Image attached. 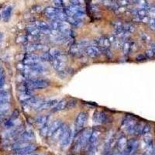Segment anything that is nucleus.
Listing matches in <instances>:
<instances>
[{
  "label": "nucleus",
  "mask_w": 155,
  "mask_h": 155,
  "mask_svg": "<svg viewBox=\"0 0 155 155\" xmlns=\"http://www.w3.org/2000/svg\"><path fill=\"white\" fill-rule=\"evenodd\" d=\"M29 89H45L50 85V82L45 79H33V80H27L26 82Z\"/></svg>",
  "instance_id": "f257e3e1"
},
{
  "label": "nucleus",
  "mask_w": 155,
  "mask_h": 155,
  "mask_svg": "<svg viewBox=\"0 0 155 155\" xmlns=\"http://www.w3.org/2000/svg\"><path fill=\"white\" fill-rule=\"evenodd\" d=\"M87 120H88V113L85 111H82L78 115L76 120H75V131L76 132H80L83 128L85 125L86 124Z\"/></svg>",
  "instance_id": "f03ea898"
},
{
  "label": "nucleus",
  "mask_w": 155,
  "mask_h": 155,
  "mask_svg": "<svg viewBox=\"0 0 155 155\" xmlns=\"http://www.w3.org/2000/svg\"><path fill=\"white\" fill-rule=\"evenodd\" d=\"M111 117L105 112H96L94 113L93 116V122L95 123H100V124H105L107 123L111 122Z\"/></svg>",
  "instance_id": "7ed1b4c3"
},
{
  "label": "nucleus",
  "mask_w": 155,
  "mask_h": 155,
  "mask_svg": "<svg viewBox=\"0 0 155 155\" xmlns=\"http://www.w3.org/2000/svg\"><path fill=\"white\" fill-rule=\"evenodd\" d=\"M137 124V121L135 119L131 116H127L125 120L123 122L122 127L129 133H133V130H134V127Z\"/></svg>",
  "instance_id": "20e7f679"
},
{
  "label": "nucleus",
  "mask_w": 155,
  "mask_h": 155,
  "mask_svg": "<svg viewBox=\"0 0 155 155\" xmlns=\"http://www.w3.org/2000/svg\"><path fill=\"white\" fill-rule=\"evenodd\" d=\"M68 129L69 127L68 125L64 124V123H62V125H61V127H59L58 129L55 132L53 133L51 137H50L51 140L53 141V142H57V141H59V140L61 141V138L63 137L64 134L65 133V132H66Z\"/></svg>",
  "instance_id": "39448f33"
},
{
  "label": "nucleus",
  "mask_w": 155,
  "mask_h": 155,
  "mask_svg": "<svg viewBox=\"0 0 155 155\" xmlns=\"http://www.w3.org/2000/svg\"><path fill=\"white\" fill-rule=\"evenodd\" d=\"M74 137V130L69 128L68 130H67L65 133L64 134L63 137L61 138V146L62 148H67L70 143H71V140H73Z\"/></svg>",
  "instance_id": "423d86ee"
},
{
  "label": "nucleus",
  "mask_w": 155,
  "mask_h": 155,
  "mask_svg": "<svg viewBox=\"0 0 155 155\" xmlns=\"http://www.w3.org/2000/svg\"><path fill=\"white\" fill-rule=\"evenodd\" d=\"M85 53L90 58H97L101 54L102 50L99 47L91 45V46H88L85 48Z\"/></svg>",
  "instance_id": "0eeeda50"
},
{
  "label": "nucleus",
  "mask_w": 155,
  "mask_h": 155,
  "mask_svg": "<svg viewBox=\"0 0 155 155\" xmlns=\"http://www.w3.org/2000/svg\"><path fill=\"white\" fill-rule=\"evenodd\" d=\"M92 130L91 129H85L82 131L81 133H80V137H81V148H85L87 145L89 144V140L91 137L92 134Z\"/></svg>",
  "instance_id": "6e6552de"
},
{
  "label": "nucleus",
  "mask_w": 155,
  "mask_h": 155,
  "mask_svg": "<svg viewBox=\"0 0 155 155\" xmlns=\"http://www.w3.org/2000/svg\"><path fill=\"white\" fill-rule=\"evenodd\" d=\"M61 12H63V10H61V9H58V8L56 7H51V6L45 8V9H43L44 14H45L47 17L51 18V20H55L57 16L58 15L59 13H61Z\"/></svg>",
  "instance_id": "1a4fd4ad"
},
{
  "label": "nucleus",
  "mask_w": 155,
  "mask_h": 155,
  "mask_svg": "<svg viewBox=\"0 0 155 155\" xmlns=\"http://www.w3.org/2000/svg\"><path fill=\"white\" fill-rule=\"evenodd\" d=\"M58 102L59 101L58 99H51V100H48V101H45L41 105V106L39 107L37 110L38 111H43L45 109H51V108L53 109L54 106L58 103Z\"/></svg>",
  "instance_id": "9d476101"
},
{
  "label": "nucleus",
  "mask_w": 155,
  "mask_h": 155,
  "mask_svg": "<svg viewBox=\"0 0 155 155\" xmlns=\"http://www.w3.org/2000/svg\"><path fill=\"white\" fill-rule=\"evenodd\" d=\"M51 61H52V66L58 72H63L66 71L65 69H66L67 62L59 61L58 59H53Z\"/></svg>",
  "instance_id": "9b49d317"
},
{
  "label": "nucleus",
  "mask_w": 155,
  "mask_h": 155,
  "mask_svg": "<svg viewBox=\"0 0 155 155\" xmlns=\"http://www.w3.org/2000/svg\"><path fill=\"white\" fill-rule=\"evenodd\" d=\"M37 149V147L35 144L31 143L30 145H29V146L23 148V149L16 150V152L18 155H27L31 154V153L34 152Z\"/></svg>",
  "instance_id": "f8f14e48"
},
{
  "label": "nucleus",
  "mask_w": 155,
  "mask_h": 155,
  "mask_svg": "<svg viewBox=\"0 0 155 155\" xmlns=\"http://www.w3.org/2000/svg\"><path fill=\"white\" fill-rule=\"evenodd\" d=\"M127 137H124V136L120 137L118 139L116 143V148L117 149H118V150H119V153L123 152V151L125 150V148H127Z\"/></svg>",
  "instance_id": "ddd939ff"
},
{
  "label": "nucleus",
  "mask_w": 155,
  "mask_h": 155,
  "mask_svg": "<svg viewBox=\"0 0 155 155\" xmlns=\"http://www.w3.org/2000/svg\"><path fill=\"white\" fill-rule=\"evenodd\" d=\"M31 143L27 140H20L17 142L14 143L12 146V148L14 150H20V149H23V148L27 147L29 145H30Z\"/></svg>",
  "instance_id": "4468645a"
},
{
  "label": "nucleus",
  "mask_w": 155,
  "mask_h": 155,
  "mask_svg": "<svg viewBox=\"0 0 155 155\" xmlns=\"http://www.w3.org/2000/svg\"><path fill=\"white\" fill-rule=\"evenodd\" d=\"M12 12H13V8L11 6H6V7L2 11V14H1V16L3 18V20L5 22H7L11 17V15H12Z\"/></svg>",
  "instance_id": "2eb2a0df"
},
{
  "label": "nucleus",
  "mask_w": 155,
  "mask_h": 155,
  "mask_svg": "<svg viewBox=\"0 0 155 155\" xmlns=\"http://www.w3.org/2000/svg\"><path fill=\"white\" fill-rule=\"evenodd\" d=\"M62 123H63L61 122V120H55V121H53L51 124V126H50V129H49L48 133L49 137H51V135L53 134V133L55 132L59 127H61Z\"/></svg>",
  "instance_id": "dca6fc26"
},
{
  "label": "nucleus",
  "mask_w": 155,
  "mask_h": 155,
  "mask_svg": "<svg viewBox=\"0 0 155 155\" xmlns=\"http://www.w3.org/2000/svg\"><path fill=\"white\" fill-rule=\"evenodd\" d=\"M48 121H50V117L48 116H39L37 118L36 123L37 125V127H39L40 128H42Z\"/></svg>",
  "instance_id": "f3484780"
},
{
  "label": "nucleus",
  "mask_w": 155,
  "mask_h": 155,
  "mask_svg": "<svg viewBox=\"0 0 155 155\" xmlns=\"http://www.w3.org/2000/svg\"><path fill=\"white\" fill-rule=\"evenodd\" d=\"M9 94L7 91H0V105L8 103L9 101Z\"/></svg>",
  "instance_id": "a211bd4d"
},
{
  "label": "nucleus",
  "mask_w": 155,
  "mask_h": 155,
  "mask_svg": "<svg viewBox=\"0 0 155 155\" xmlns=\"http://www.w3.org/2000/svg\"><path fill=\"white\" fill-rule=\"evenodd\" d=\"M67 101L65 99H62L61 101H59L58 103L54 106L53 109V112H59V111H62L64 109H66Z\"/></svg>",
  "instance_id": "6ab92c4d"
},
{
  "label": "nucleus",
  "mask_w": 155,
  "mask_h": 155,
  "mask_svg": "<svg viewBox=\"0 0 155 155\" xmlns=\"http://www.w3.org/2000/svg\"><path fill=\"white\" fill-rule=\"evenodd\" d=\"M73 151L74 153H79L80 152V150L82 149L81 148V137H80V134L75 138L74 140V146H73Z\"/></svg>",
  "instance_id": "aec40b11"
},
{
  "label": "nucleus",
  "mask_w": 155,
  "mask_h": 155,
  "mask_svg": "<svg viewBox=\"0 0 155 155\" xmlns=\"http://www.w3.org/2000/svg\"><path fill=\"white\" fill-rule=\"evenodd\" d=\"M21 140H32L34 138V134H33V132H29V131H26V132H24L22 133L21 135Z\"/></svg>",
  "instance_id": "412c9836"
},
{
  "label": "nucleus",
  "mask_w": 155,
  "mask_h": 155,
  "mask_svg": "<svg viewBox=\"0 0 155 155\" xmlns=\"http://www.w3.org/2000/svg\"><path fill=\"white\" fill-rule=\"evenodd\" d=\"M123 29L128 34H130V33H133V31L135 30V26L131 23H127V24L123 25Z\"/></svg>",
  "instance_id": "4be33fe9"
},
{
  "label": "nucleus",
  "mask_w": 155,
  "mask_h": 155,
  "mask_svg": "<svg viewBox=\"0 0 155 155\" xmlns=\"http://www.w3.org/2000/svg\"><path fill=\"white\" fill-rule=\"evenodd\" d=\"M50 121L47 123L46 124L44 125L42 128H41V135L42 137H46V136H48L49 133V129H50Z\"/></svg>",
  "instance_id": "5701e85b"
},
{
  "label": "nucleus",
  "mask_w": 155,
  "mask_h": 155,
  "mask_svg": "<svg viewBox=\"0 0 155 155\" xmlns=\"http://www.w3.org/2000/svg\"><path fill=\"white\" fill-rule=\"evenodd\" d=\"M35 25L39 29H51L50 24L44 21H37L35 23Z\"/></svg>",
  "instance_id": "b1692460"
},
{
  "label": "nucleus",
  "mask_w": 155,
  "mask_h": 155,
  "mask_svg": "<svg viewBox=\"0 0 155 155\" xmlns=\"http://www.w3.org/2000/svg\"><path fill=\"white\" fill-rule=\"evenodd\" d=\"M10 108V106L9 103H5V104L0 105V116L5 115L6 112L9 111V109Z\"/></svg>",
  "instance_id": "393cba45"
},
{
  "label": "nucleus",
  "mask_w": 155,
  "mask_h": 155,
  "mask_svg": "<svg viewBox=\"0 0 155 155\" xmlns=\"http://www.w3.org/2000/svg\"><path fill=\"white\" fill-rule=\"evenodd\" d=\"M28 32L31 36H39V34L41 33V30L37 26H33V27H29Z\"/></svg>",
  "instance_id": "a878e982"
},
{
  "label": "nucleus",
  "mask_w": 155,
  "mask_h": 155,
  "mask_svg": "<svg viewBox=\"0 0 155 155\" xmlns=\"http://www.w3.org/2000/svg\"><path fill=\"white\" fill-rule=\"evenodd\" d=\"M143 128V126L142 125L141 123H137V124L134 127V130H133V133L137 135H140L142 133Z\"/></svg>",
  "instance_id": "bb28decb"
},
{
  "label": "nucleus",
  "mask_w": 155,
  "mask_h": 155,
  "mask_svg": "<svg viewBox=\"0 0 155 155\" xmlns=\"http://www.w3.org/2000/svg\"><path fill=\"white\" fill-rule=\"evenodd\" d=\"M67 21H68L69 23H71V24H72V25H74V26H79V24L81 23L80 20H79V19H77V18H74V17H68Z\"/></svg>",
  "instance_id": "cd10ccee"
},
{
  "label": "nucleus",
  "mask_w": 155,
  "mask_h": 155,
  "mask_svg": "<svg viewBox=\"0 0 155 155\" xmlns=\"http://www.w3.org/2000/svg\"><path fill=\"white\" fill-rule=\"evenodd\" d=\"M77 105V100L75 99H70L69 101L67 102L66 105V109H71L75 107Z\"/></svg>",
  "instance_id": "c85d7f7f"
},
{
  "label": "nucleus",
  "mask_w": 155,
  "mask_h": 155,
  "mask_svg": "<svg viewBox=\"0 0 155 155\" xmlns=\"http://www.w3.org/2000/svg\"><path fill=\"white\" fill-rule=\"evenodd\" d=\"M130 49H131V43L130 42H126L123 44V53L125 54H127V53H129L130 51Z\"/></svg>",
  "instance_id": "c756f323"
},
{
  "label": "nucleus",
  "mask_w": 155,
  "mask_h": 155,
  "mask_svg": "<svg viewBox=\"0 0 155 155\" xmlns=\"http://www.w3.org/2000/svg\"><path fill=\"white\" fill-rule=\"evenodd\" d=\"M150 131H151V127H150V125L146 124L143 126V128L142 134L145 135L148 134V133H150Z\"/></svg>",
  "instance_id": "7c9ffc66"
},
{
  "label": "nucleus",
  "mask_w": 155,
  "mask_h": 155,
  "mask_svg": "<svg viewBox=\"0 0 155 155\" xmlns=\"http://www.w3.org/2000/svg\"><path fill=\"white\" fill-rule=\"evenodd\" d=\"M145 55H146V57H147L148 58H154V57L155 56V53H154V51H153L151 49H149V50L146 51Z\"/></svg>",
  "instance_id": "2f4dec72"
},
{
  "label": "nucleus",
  "mask_w": 155,
  "mask_h": 155,
  "mask_svg": "<svg viewBox=\"0 0 155 155\" xmlns=\"http://www.w3.org/2000/svg\"><path fill=\"white\" fill-rule=\"evenodd\" d=\"M53 5L56 6V8H58V9H61L64 6V3L63 1H53Z\"/></svg>",
  "instance_id": "473e14b6"
},
{
  "label": "nucleus",
  "mask_w": 155,
  "mask_h": 155,
  "mask_svg": "<svg viewBox=\"0 0 155 155\" xmlns=\"http://www.w3.org/2000/svg\"><path fill=\"white\" fill-rule=\"evenodd\" d=\"M148 58L147 57H146V55L145 54H138L137 56L136 57V59L137 60V61H144V60H146V59Z\"/></svg>",
  "instance_id": "72a5a7b5"
},
{
  "label": "nucleus",
  "mask_w": 155,
  "mask_h": 155,
  "mask_svg": "<svg viewBox=\"0 0 155 155\" xmlns=\"http://www.w3.org/2000/svg\"><path fill=\"white\" fill-rule=\"evenodd\" d=\"M71 5H74V6H81V2L79 1H75V0H71L70 1Z\"/></svg>",
  "instance_id": "f704fd0d"
},
{
  "label": "nucleus",
  "mask_w": 155,
  "mask_h": 155,
  "mask_svg": "<svg viewBox=\"0 0 155 155\" xmlns=\"http://www.w3.org/2000/svg\"><path fill=\"white\" fill-rule=\"evenodd\" d=\"M5 76H3L0 78V89H2L3 86H4V85H5Z\"/></svg>",
  "instance_id": "c9c22d12"
},
{
  "label": "nucleus",
  "mask_w": 155,
  "mask_h": 155,
  "mask_svg": "<svg viewBox=\"0 0 155 155\" xmlns=\"http://www.w3.org/2000/svg\"><path fill=\"white\" fill-rule=\"evenodd\" d=\"M148 12L155 15V6H150L149 9H148Z\"/></svg>",
  "instance_id": "e433bc0d"
},
{
  "label": "nucleus",
  "mask_w": 155,
  "mask_h": 155,
  "mask_svg": "<svg viewBox=\"0 0 155 155\" xmlns=\"http://www.w3.org/2000/svg\"><path fill=\"white\" fill-rule=\"evenodd\" d=\"M142 38L144 41H148L149 40H150V37H148V36L147 35L146 33H143V34H142Z\"/></svg>",
  "instance_id": "4c0bfd02"
},
{
  "label": "nucleus",
  "mask_w": 155,
  "mask_h": 155,
  "mask_svg": "<svg viewBox=\"0 0 155 155\" xmlns=\"http://www.w3.org/2000/svg\"><path fill=\"white\" fill-rule=\"evenodd\" d=\"M119 3V4L120 5H127L129 4V1H120V2H118Z\"/></svg>",
  "instance_id": "58836bf2"
},
{
  "label": "nucleus",
  "mask_w": 155,
  "mask_h": 155,
  "mask_svg": "<svg viewBox=\"0 0 155 155\" xmlns=\"http://www.w3.org/2000/svg\"><path fill=\"white\" fill-rule=\"evenodd\" d=\"M150 49H151V50L154 51V53H155V43H153V44L150 45Z\"/></svg>",
  "instance_id": "ea45409f"
},
{
  "label": "nucleus",
  "mask_w": 155,
  "mask_h": 155,
  "mask_svg": "<svg viewBox=\"0 0 155 155\" xmlns=\"http://www.w3.org/2000/svg\"><path fill=\"white\" fill-rule=\"evenodd\" d=\"M120 154V153H113V154H110L109 155H119Z\"/></svg>",
  "instance_id": "a19ab883"
},
{
  "label": "nucleus",
  "mask_w": 155,
  "mask_h": 155,
  "mask_svg": "<svg viewBox=\"0 0 155 155\" xmlns=\"http://www.w3.org/2000/svg\"><path fill=\"white\" fill-rule=\"evenodd\" d=\"M1 73H3V71H1V68H0V74H1Z\"/></svg>",
  "instance_id": "79ce46f5"
},
{
  "label": "nucleus",
  "mask_w": 155,
  "mask_h": 155,
  "mask_svg": "<svg viewBox=\"0 0 155 155\" xmlns=\"http://www.w3.org/2000/svg\"><path fill=\"white\" fill-rule=\"evenodd\" d=\"M154 155H155V152H154Z\"/></svg>",
  "instance_id": "37998d69"
}]
</instances>
